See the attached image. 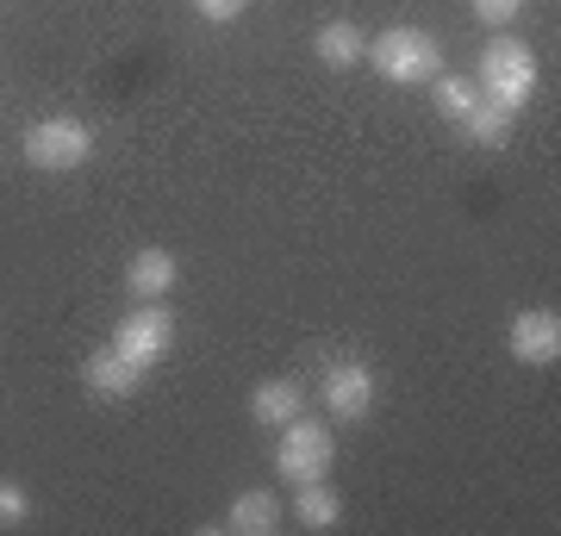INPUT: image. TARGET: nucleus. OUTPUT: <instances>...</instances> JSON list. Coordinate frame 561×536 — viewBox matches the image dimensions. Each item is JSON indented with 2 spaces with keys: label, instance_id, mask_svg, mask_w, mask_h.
Masks as SVG:
<instances>
[{
  "label": "nucleus",
  "instance_id": "f257e3e1",
  "mask_svg": "<svg viewBox=\"0 0 561 536\" xmlns=\"http://www.w3.org/2000/svg\"><path fill=\"white\" fill-rule=\"evenodd\" d=\"M368 69L393 88H419V81L443 76V38L424 32V25H387L381 38H368Z\"/></svg>",
  "mask_w": 561,
  "mask_h": 536
},
{
  "label": "nucleus",
  "instance_id": "f03ea898",
  "mask_svg": "<svg viewBox=\"0 0 561 536\" xmlns=\"http://www.w3.org/2000/svg\"><path fill=\"white\" fill-rule=\"evenodd\" d=\"M474 88H481V100H493L505 113L530 106V94H537V50L524 38H512V32H493L481 50V69H474Z\"/></svg>",
  "mask_w": 561,
  "mask_h": 536
},
{
  "label": "nucleus",
  "instance_id": "7ed1b4c3",
  "mask_svg": "<svg viewBox=\"0 0 561 536\" xmlns=\"http://www.w3.org/2000/svg\"><path fill=\"white\" fill-rule=\"evenodd\" d=\"M20 157L32 169H44V175H69V169H81L94 157V125L76 119V113H50V119H38L20 138Z\"/></svg>",
  "mask_w": 561,
  "mask_h": 536
},
{
  "label": "nucleus",
  "instance_id": "20e7f679",
  "mask_svg": "<svg viewBox=\"0 0 561 536\" xmlns=\"http://www.w3.org/2000/svg\"><path fill=\"white\" fill-rule=\"evenodd\" d=\"M275 475L287 480V487H300V480H319L331 475V461H337V437H331V424H319V418H287L275 431Z\"/></svg>",
  "mask_w": 561,
  "mask_h": 536
},
{
  "label": "nucleus",
  "instance_id": "39448f33",
  "mask_svg": "<svg viewBox=\"0 0 561 536\" xmlns=\"http://www.w3.org/2000/svg\"><path fill=\"white\" fill-rule=\"evenodd\" d=\"M319 399H324V412L337 418V424H362V418L375 412V399H381V375H375L362 356H337V362H324Z\"/></svg>",
  "mask_w": 561,
  "mask_h": 536
},
{
  "label": "nucleus",
  "instance_id": "423d86ee",
  "mask_svg": "<svg viewBox=\"0 0 561 536\" xmlns=\"http://www.w3.org/2000/svg\"><path fill=\"white\" fill-rule=\"evenodd\" d=\"M169 343H175V318H169V306H157V299H138V306L119 318V331H113V350L131 356L138 368H157V362L169 356Z\"/></svg>",
  "mask_w": 561,
  "mask_h": 536
},
{
  "label": "nucleus",
  "instance_id": "0eeeda50",
  "mask_svg": "<svg viewBox=\"0 0 561 536\" xmlns=\"http://www.w3.org/2000/svg\"><path fill=\"white\" fill-rule=\"evenodd\" d=\"M512 356L524 368H556L561 362V318L556 306H530V312L512 318Z\"/></svg>",
  "mask_w": 561,
  "mask_h": 536
},
{
  "label": "nucleus",
  "instance_id": "6e6552de",
  "mask_svg": "<svg viewBox=\"0 0 561 536\" xmlns=\"http://www.w3.org/2000/svg\"><path fill=\"white\" fill-rule=\"evenodd\" d=\"M144 375H150V368H138L131 356H119L113 343L81 362V380H88V394H94V399H131L144 387Z\"/></svg>",
  "mask_w": 561,
  "mask_h": 536
},
{
  "label": "nucleus",
  "instance_id": "1a4fd4ad",
  "mask_svg": "<svg viewBox=\"0 0 561 536\" xmlns=\"http://www.w3.org/2000/svg\"><path fill=\"white\" fill-rule=\"evenodd\" d=\"M306 412V387L294 375H268L262 387H250V418L256 424H268V431H280L287 418Z\"/></svg>",
  "mask_w": 561,
  "mask_h": 536
},
{
  "label": "nucleus",
  "instance_id": "9d476101",
  "mask_svg": "<svg viewBox=\"0 0 561 536\" xmlns=\"http://www.w3.org/2000/svg\"><path fill=\"white\" fill-rule=\"evenodd\" d=\"M294 517H300V531H337L343 524V493L331 487V475L294 487Z\"/></svg>",
  "mask_w": 561,
  "mask_h": 536
},
{
  "label": "nucleus",
  "instance_id": "9b49d317",
  "mask_svg": "<svg viewBox=\"0 0 561 536\" xmlns=\"http://www.w3.org/2000/svg\"><path fill=\"white\" fill-rule=\"evenodd\" d=\"M219 531H231V536H268V531H280V499L262 493V487H243V493L231 499V512H225Z\"/></svg>",
  "mask_w": 561,
  "mask_h": 536
},
{
  "label": "nucleus",
  "instance_id": "f8f14e48",
  "mask_svg": "<svg viewBox=\"0 0 561 536\" xmlns=\"http://www.w3.org/2000/svg\"><path fill=\"white\" fill-rule=\"evenodd\" d=\"M175 256H169V250H157V243H150V250H131V262H125V287H131V299H162L169 294V287H175Z\"/></svg>",
  "mask_w": 561,
  "mask_h": 536
},
{
  "label": "nucleus",
  "instance_id": "ddd939ff",
  "mask_svg": "<svg viewBox=\"0 0 561 536\" xmlns=\"http://www.w3.org/2000/svg\"><path fill=\"white\" fill-rule=\"evenodd\" d=\"M312 57H319L324 69H356V62L368 57V38H362V25H350V20H324L319 32H312Z\"/></svg>",
  "mask_w": 561,
  "mask_h": 536
},
{
  "label": "nucleus",
  "instance_id": "4468645a",
  "mask_svg": "<svg viewBox=\"0 0 561 536\" xmlns=\"http://www.w3.org/2000/svg\"><path fill=\"white\" fill-rule=\"evenodd\" d=\"M461 138L474 144V150H505V138H512V113L493 106V100H474V113L461 119Z\"/></svg>",
  "mask_w": 561,
  "mask_h": 536
},
{
  "label": "nucleus",
  "instance_id": "2eb2a0df",
  "mask_svg": "<svg viewBox=\"0 0 561 536\" xmlns=\"http://www.w3.org/2000/svg\"><path fill=\"white\" fill-rule=\"evenodd\" d=\"M431 94H437V113H443V119H449V125H461L468 113H474V100H481V88H474L468 76H437V81H431Z\"/></svg>",
  "mask_w": 561,
  "mask_h": 536
},
{
  "label": "nucleus",
  "instance_id": "dca6fc26",
  "mask_svg": "<svg viewBox=\"0 0 561 536\" xmlns=\"http://www.w3.org/2000/svg\"><path fill=\"white\" fill-rule=\"evenodd\" d=\"M20 524H32V493L20 480H0V531H20Z\"/></svg>",
  "mask_w": 561,
  "mask_h": 536
},
{
  "label": "nucleus",
  "instance_id": "f3484780",
  "mask_svg": "<svg viewBox=\"0 0 561 536\" xmlns=\"http://www.w3.org/2000/svg\"><path fill=\"white\" fill-rule=\"evenodd\" d=\"M194 13H201V20H213V25H231V20H243V13H250V0H194Z\"/></svg>",
  "mask_w": 561,
  "mask_h": 536
},
{
  "label": "nucleus",
  "instance_id": "a211bd4d",
  "mask_svg": "<svg viewBox=\"0 0 561 536\" xmlns=\"http://www.w3.org/2000/svg\"><path fill=\"white\" fill-rule=\"evenodd\" d=\"M474 13H481V20L500 32V25H512V20L524 13V0H474Z\"/></svg>",
  "mask_w": 561,
  "mask_h": 536
}]
</instances>
